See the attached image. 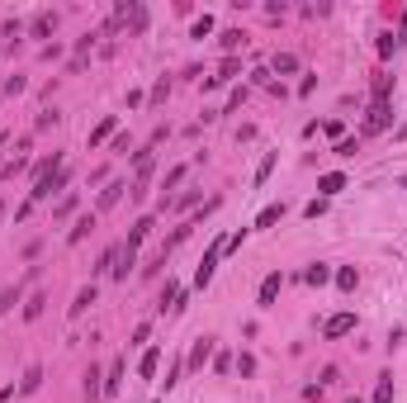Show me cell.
<instances>
[{
	"label": "cell",
	"mask_w": 407,
	"mask_h": 403,
	"mask_svg": "<svg viewBox=\"0 0 407 403\" xmlns=\"http://www.w3.org/2000/svg\"><path fill=\"white\" fill-rule=\"evenodd\" d=\"M67 181H71V166L62 161V166H57L53 176L33 181V190H28V199H33V204H43V199H53V195H62V186H67Z\"/></svg>",
	"instance_id": "1"
},
{
	"label": "cell",
	"mask_w": 407,
	"mask_h": 403,
	"mask_svg": "<svg viewBox=\"0 0 407 403\" xmlns=\"http://www.w3.org/2000/svg\"><path fill=\"white\" fill-rule=\"evenodd\" d=\"M223 252H227V238H214V247L204 252V261L194 270V290H209V285H214V270H218V261H223Z\"/></svg>",
	"instance_id": "2"
},
{
	"label": "cell",
	"mask_w": 407,
	"mask_h": 403,
	"mask_svg": "<svg viewBox=\"0 0 407 403\" xmlns=\"http://www.w3.org/2000/svg\"><path fill=\"white\" fill-rule=\"evenodd\" d=\"M209 361H214V337H194L185 370H190V375H204V365H209Z\"/></svg>",
	"instance_id": "3"
},
{
	"label": "cell",
	"mask_w": 407,
	"mask_h": 403,
	"mask_svg": "<svg viewBox=\"0 0 407 403\" xmlns=\"http://www.w3.org/2000/svg\"><path fill=\"white\" fill-rule=\"evenodd\" d=\"M119 24H128L133 33H147V5H137V0H123V5H119Z\"/></svg>",
	"instance_id": "4"
},
{
	"label": "cell",
	"mask_w": 407,
	"mask_h": 403,
	"mask_svg": "<svg viewBox=\"0 0 407 403\" xmlns=\"http://www.w3.org/2000/svg\"><path fill=\"white\" fill-rule=\"evenodd\" d=\"M355 332V313H331V318L322 322V337L327 342H336V337H351Z\"/></svg>",
	"instance_id": "5"
},
{
	"label": "cell",
	"mask_w": 407,
	"mask_h": 403,
	"mask_svg": "<svg viewBox=\"0 0 407 403\" xmlns=\"http://www.w3.org/2000/svg\"><path fill=\"white\" fill-rule=\"evenodd\" d=\"M383 129H393V105H370V114H365V133H383Z\"/></svg>",
	"instance_id": "6"
},
{
	"label": "cell",
	"mask_w": 407,
	"mask_h": 403,
	"mask_svg": "<svg viewBox=\"0 0 407 403\" xmlns=\"http://www.w3.org/2000/svg\"><path fill=\"white\" fill-rule=\"evenodd\" d=\"M128 266H137V252L128 247V242H119V247H114V270H109V275H114V280H128Z\"/></svg>",
	"instance_id": "7"
},
{
	"label": "cell",
	"mask_w": 407,
	"mask_h": 403,
	"mask_svg": "<svg viewBox=\"0 0 407 403\" xmlns=\"http://www.w3.org/2000/svg\"><path fill=\"white\" fill-rule=\"evenodd\" d=\"M279 290H284V275H279V270H270V275H266V280H261V309H275V299H279Z\"/></svg>",
	"instance_id": "8"
},
{
	"label": "cell",
	"mask_w": 407,
	"mask_h": 403,
	"mask_svg": "<svg viewBox=\"0 0 407 403\" xmlns=\"http://www.w3.org/2000/svg\"><path fill=\"white\" fill-rule=\"evenodd\" d=\"M53 28H57V15H53V10H38V15L28 19V33H33V38H48Z\"/></svg>",
	"instance_id": "9"
},
{
	"label": "cell",
	"mask_w": 407,
	"mask_h": 403,
	"mask_svg": "<svg viewBox=\"0 0 407 403\" xmlns=\"http://www.w3.org/2000/svg\"><path fill=\"white\" fill-rule=\"evenodd\" d=\"M100 399H105V375L90 365V370H85V403H100Z\"/></svg>",
	"instance_id": "10"
},
{
	"label": "cell",
	"mask_w": 407,
	"mask_h": 403,
	"mask_svg": "<svg viewBox=\"0 0 407 403\" xmlns=\"http://www.w3.org/2000/svg\"><path fill=\"white\" fill-rule=\"evenodd\" d=\"M123 370H128V361L119 356V361L105 370V394H119V389H123Z\"/></svg>",
	"instance_id": "11"
},
{
	"label": "cell",
	"mask_w": 407,
	"mask_h": 403,
	"mask_svg": "<svg viewBox=\"0 0 407 403\" xmlns=\"http://www.w3.org/2000/svg\"><path fill=\"white\" fill-rule=\"evenodd\" d=\"M114 129H119V119H114V114H105V119H100V124L90 129V147H100V142H109V138H114Z\"/></svg>",
	"instance_id": "12"
},
{
	"label": "cell",
	"mask_w": 407,
	"mask_h": 403,
	"mask_svg": "<svg viewBox=\"0 0 407 403\" xmlns=\"http://www.w3.org/2000/svg\"><path fill=\"white\" fill-rule=\"evenodd\" d=\"M157 365H162V347H147V351H142V361H137V375L152 379V375H157Z\"/></svg>",
	"instance_id": "13"
},
{
	"label": "cell",
	"mask_w": 407,
	"mask_h": 403,
	"mask_svg": "<svg viewBox=\"0 0 407 403\" xmlns=\"http://www.w3.org/2000/svg\"><path fill=\"white\" fill-rule=\"evenodd\" d=\"M370 95H374V105H388V95H393V76H388V72H379V76H374V85H370Z\"/></svg>",
	"instance_id": "14"
},
{
	"label": "cell",
	"mask_w": 407,
	"mask_h": 403,
	"mask_svg": "<svg viewBox=\"0 0 407 403\" xmlns=\"http://www.w3.org/2000/svg\"><path fill=\"white\" fill-rule=\"evenodd\" d=\"M318 190H322V199H331V195H341V190H346V176H341V171H327L322 181H318Z\"/></svg>",
	"instance_id": "15"
},
{
	"label": "cell",
	"mask_w": 407,
	"mask_h": 403,
	"mask_svg": "<svg viewBox=\"0 0 407 403\" xmlns=\"http://www.w3.org/2000/svg\"><path fill=\"white\" fill-rule=\"evenodd\" d=\"M270 72H275V76H294V72H299V57H294V53H275Z\"/></svg>",
	"instance_id": "16"
},
{
	"label": "cell",
	"mask_w": 407,
	"mask_h": 403,
	"mask_svg": "<svg viewBox=\"0 0 407 403\" xmlns=\"http://www.w3.org/2000/svg\"><path fill=\"white\" fill-rule=\"evenodd\" d=\"M242 72V57H223V67H218V76H209V85H223V81H232Z\"/></svg>",
	"instance_id": "17"
},
{
	"label": "cell",
	"mask_w": 407,
	"mask_h": 403,
	"mask_svg": "<svg viewBox=\"0 0 407 403\" xmlns=\"http://www.w3.org/2000/svg\"><path fill=\"white\" fill-rule=\"evenodd\" d=\"M218 43H223V53L232 57V53L246 43V33H242V28H223V33H218Z\"/></svg>",
	"instance_id": "18"
},
{
	"label": "cell",
	"mask_w": 407,
	"mask_h": 403,
	"mask_svg": "<svg viewBox=\"0 0 407 403\" xmlns=\"http://www.w3.org/2000/svg\"><path fill=\"white\" fill-rule=\"evenodd\" d=\"M331 280H336V290H346V295H351L355 285H360V275H355V266H341V270H331Z\"/></svg>",
	"instance_id": "19"
},
{
	"label": "cell",
	"mask_w": 407,
	"mask_h": 403,
	"mask_svg": "<svg viewBox=\"0 0 407 403\" xmlns=\"http://www.w3.org/2000/svg\"><path fill=\"white\" fill-rule=\"evenodd\" d=\"M90 304H95V285H85L81 295H76V304L67 309V318H81V313H85V309H90Z\"/></svg>",
	"instance_id": "20"
},
{
	"label": "cell",
	"mask_w": 407,
	"mask_h": 403,
	"mask_svg": "<svg viewBox=\"0 0 407 403\" xmlns=\"http://www.w3.org/2000/svg\"><path fill=\"white\" fill-rule=\"evenodd\" d=\"M38 384H43V365H28L19 379V394H38Z\"/></svg>",
	"instance_id": "21"
},
{
	"label": "cell",
	"mask_w": 407,
	"mask_h": 403,
	"mask_svg": "<svg viewBox=\"0 0 407 403\" xmlns=\"http://www.w3.org/2000/svg\"><path fill=\"white\" fill-rule=\"evenodd\" d=\"M152 228H157V218H152V214H147V218H137V223H133V233H128V247H133V252H137V242L147 238Z\"/></svg>",
	"instance_id": "22"
},
{
	"label": "cell",
	"mask_w": 407,
	"mask_h": 403,
	"mask_svg": "<svg viewBox=\"0 0 407 403\" xmlns=\"http://www.w3.org/2000/svg\"><path fill=\"white\" fill-rule=\"evenodd\" d=\"M303 280H308V285H327V280H331V266H327V261H313V266L303 270Z\"/></svg>",
	"instance_id": "23"
},
{
	"label": "cell",
	"mask_w": 407,
	"mask_h": 403,
	"mask_svg": "<svg viewBox=\"0 0 407 403\" xmlns=\"http://www.w3.org/2000/svg\"><path fill=\"white\" fill-rule=\"evenodd\" d=\"M90 228H95V214H81V218H76V228L67 233V242H71V247H76V242H85V233H90Z\"/></svg>",
	"instance_id": "24"
},
{
	"label": "cell",
	"mask_w": 407,
	"mask_h": 403,
	"mask_svg": "<svg viewBox=\"0 0 407 403\" xmlns=\"http://www.w3.org/2000/svg\"><path fill=\"white\" fill-rule=\"evenodd\" d=\"M123 190H128V186H123V181H109V190H105V195H100V209H114V204L123 199Z\"/></svg>",
	"instance_id": "25"
},
{
	"label": "cell",
	"mask_w": 407,
	"mask_h": 403,
	"mask_svg": "<svg viewBox=\"0 0 407 403\" xmlns=\"http://www.w3.org/2000/svg\"><path fill=\"white\" fill-rule=\"evenodd\" d=\"M279 218H284V204H266V209H261V218H256V228H275Z\"/></svg>",
	"instance_id": "26"
},
{
	"label": "cell",
	"mask_w": 407,
	"mask_h": 403,
	"mask_svg": "<svg viewBox=\"0 0 407 403\" xmlns=\"http://www.w3.org/2000/svg\"><path fill=\"white\" fill-rule=\"evenodd\" d=\"M19 295H24V285H15V290H0V318H5V313L19 304Z\"/></svg>",
	"instance_id": "27"
},
{
	"label": "cell",
	"mask_w": 407,
	"mask_h": 403,
	"mask_svg": "<svg viewBox=\"0 0 407 403\" xmlns=\"http://www.w3.org/2000/svg\"><path fill=\"white\" fill-rule=\"evenodd\" d=\"M374 403H393V375H379V384H374Z\"/></svg>",
	"instance_id": "28"
},
{
	"label": "cell",
	"mask_w": 407,
	"mask_h": 403,
	"mask_svg": "<svg viewBox=\"0 0 407 403\" xmlns=\"http://www.w3.org/2000/svg\"><path fill=\"white\" fill-rule=\"evenodd\" d=\"M43 304H48V295H33V299L24 304V318H28V322H33V318H43Z\"/></svg>",
	"instance_id": "29"
},
{
	"label": "cell",
	"mask_w": 407,
	"mask_h": 403,
	"mask_svg": "<svg viewBox=\"0 0 407 403\" xmlns=\"http://www.w3.org/2000/svg\"><path fill=\"white\" fill-rule=\"evenodd\" d=\"M71 209H76V195H62V199L53 204V218H67Z\"/></svg>",
	"instance_id": "30"
},
{
	"label": "cell",
	"mask_w": 407,
	"mask_h": 403,
	"mask_svg": "<svg viewBox=\"0 0 407 403\" xmlns=\"http://www.w3.org/2000/svg\"><path fill=\"white\" fill-rule=\"evenodd\" d=\"M270 171H275V152H266L261 166H256V186H266V176H270Z\"/></svg>",
	"instance_id": "31"
},
{
	"label": "cell",
	"mask_w": 407,
	"mask_h": 403,
	"mask_svg": "<svg viewBox=\"0 0 407 403\" xmlns=\"http://www.w3.org/2000/svg\"><path fill=\"white\" fill-rule=\"evenodd\" d=\"M209 33H214V15H199L194 19V38H209Z\"/></svg>",
	"instance_id": "32"
},
{
	"label": "cell",
	"mask_w": 407,
	"mask_h": 403,
	"mask_svg": "<svg viewBox=\"0 0 407 403\" xmlns=\"http://www.w3.org/2000/svg\"><path fill=\"white\" fill-rule=\"evenodd\" d=\"M355 152H360V138H341L336 142V157H355Z\"/></svg>",
	"instance_id": "33"
},
{
	"label": "cell",
	"mask_w": 407,
	"mask_h": 403,
	"mask_svg": "<svg viewBox=\"0 0 407 403\" xmlns=\"http://www.w3.org/2000/svg\"><path fill=\"white\" fill-rule=\"evenodd\" d=\"M232 370H242V375H256V356H237V361H232Z\"/></svg>",
	"instance_id": "34"
},
{
	"label": "cell",
	"mask_w": 407,
	"mask_h": 403,
	"mask_svg": "<svg viewBox=\"0 0 407 403\" xmlns=\"http://www.w3.org/2000/svg\"><path fill=\"white\" fill-rule=\"evenodd\" d=\"M393 48H398V33H379V57H393Z\"/></svg>",
	"instance_id": "35"
},
{
	"label": "cell",
	"mask_w": 407,
	"mask_h": 403,
	"mask_svg": "<svg viewBox=\"0 0 407 403\" xmlns=\"http://www.w3.org/2000/svg\"><path fill=\"white\" fill-rule=\"evenodd\" d=\"M214 370H218V375H227V370H232V356H227V351H214Z\"/></svg>",
	"instance_id": "36"
},
{
	"label": "cell",
	"mask_w": 407,
	"mask_h": 403,
	"mask_svg": "<svg viewBox=\"0 0 407 403\" xmlns=\"http://www.w3.org/2000/svg\"><path fill=\"white\" fill-rule=\"evenodd\" d=\"M147 337H152V327H147V322H137V327H133V342H128V347H142Z\"/></svg>",
	"instance_id": "37"
},
{
	"label": "cell",
	"mask_w": 407,
	"mask_h": 403,
	"mask_svg": "<svg viewBox=\"0 0 407 403\" xmlns=\"http://www.w3.org/2000/svg\"><path fill=\"white\" fill-rule=\"evenodd\" d=\"M166 90H171V81H157V85H152V105H162V100H166Z\"/></svg>",
	"instance_id": "38"
},
{
	"label": "cell",
	"mask_w": 407,
	"mask_h": 403,
	"mask_svg": "<svg viewBox=\"0 0 407 403\" xmlns=\"http://www.w3.org/2000/svg\"><path fill=\"white\" fill-rule=\"evenodd\" d=\"M303 214H308V218H322V214H327V199H313V204H303Z\"/></svg>",
	"instance_id": "39"
},
{
	"label": "cell",
	"mask_w": 407,
	"mask_h": 403,
	"mask_svg": "<svg viewBox=\"0 0 407 403\" xmlns=\"http://www.w3.org/2000/svg\"><path fill=\"white\" fill-rule=\"evenodd\" d=\"M5 95H24V76H10V81H5Z\"/></svg>",
	"instance_id": "40"
},
{
	"label": "cell",
	"mask_w": 407,
	"mask_h": 403,
	"mask_svg": "<svg viewBox=\"0 0 407 403\" xmlns=\"http://www.w3.org/2000/svg\"><path fill=\"white\" fill-rule=\"evenodd\" d=\"M180 181H185V166H175V171L166 176V186H162V190H175V186H180Z\"/></svg>",
	"instance_id": "41"
},
{
	"label": "cell",
	"mask_w": 407,
	"mask_h": 403,
	"mask_svg": "<svg viewBox=\"0 0 407 403\" xmlns=\"http://www.w3.org/2000/svg\"><path fill=\"white\" fill-rule=\"evenodd\" d=\"M398 43H407V10H403V28H398Z\"/></svg>",
	"instance_id": "42"
},
{
	"label": "cell",
	"mask_w": 407,
	"mask_h": 403,
	"mask_svg": "<svg viewBox=\"0 0 407 403\" xmlns=\"http://www.w3.org/2000/svg\"><path fill=\"white\" fill-rule=\"evenodd\" d=\"M398 186H403V190H407V176H398Z\"/></svg>",
	"instance_id": "43"
},
{
	"label": "cell",
	"mask_w": 407,
	"mask_h": 403,
	"mask_svg": "<svg viewBox=\"0 0 407 403\" xmlns=\"http://www.w3.org/2000/svg\"><path fill=\"white\" fill-rule=\"evenodd\" d=\"M346 403H365V399H346Z\"/></svg>",
	"instance_id": "44"
}]
</instances>
